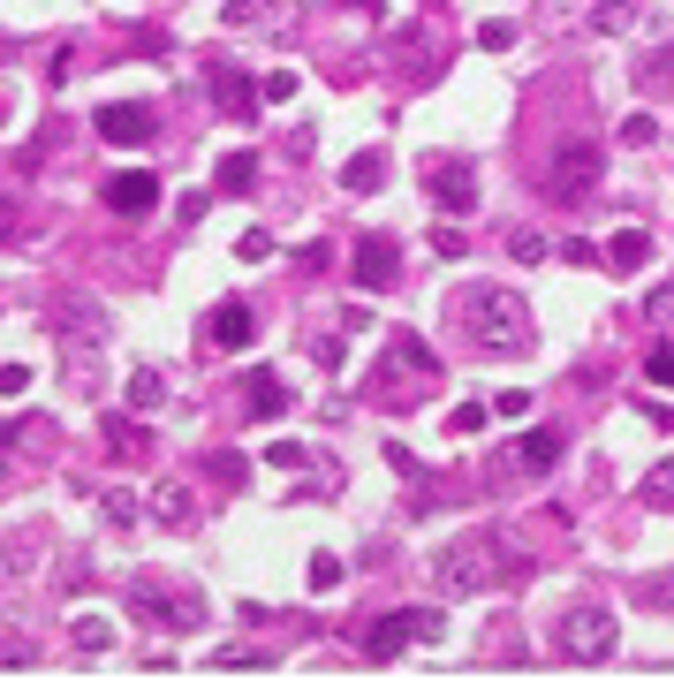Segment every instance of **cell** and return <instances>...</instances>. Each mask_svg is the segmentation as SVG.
<instances>
[{"label": "cell", "mask_w": 674, "mask_h": 682, "mask_svg": "<svg viewBox=\"0 0 674 682\" xmlns=\"http://www.w3.org/2000/svg\"><path fill=\"white\" fill-rule=\"evenodd\" d=\"M455 319H463V334L477 349H501V357H531V303L515 297V289H463L455 297Z\"/></svg>", "instance_id": "6da1fadb"}, {"label": "cell", "mask_w": 674, "mask_h": 682, "mask_svg": "<svg viewBox=\"0 0 674 682\" xmlns=\"http://www.w3.org/2000/svg\"><path fill=\"white\" fill-rule=\"evenodd\" d=\"M129 606H137V614H152L160 630H198V622H205V592H198V584H182V576H168V569L129 576Z\"/></svg>", "instance_id": "7a4b0ae2"}, {"label": "cell", "mask_w": 674, "mask_h": 682, "mask_svg": "<svg viewBox=\"0 0 674 682\" xmlns=\"http://www.w3.org/2000/svg\"><path fill=\"white\" fill-rule=\"evenodd\" d=\"M432 380H440V357H432L418 334H394V341H386V357H380V372H372V387H380L386 410H410V402H418L410 387H432Z\"/></svg>", "instance_id": "3957f363"}, {"label": "cell", "mask_w": 674, "mask_h": 682, "mask_svg": "<svg viewBox=\"0 0 674 682\" xmlns=\"http://www.w3.org/2000/svg\"><path fill=\"white\" fill-rule=\"evenodd\" d=\"M61 357H69V372L77 380H99V357H107V311H99V297H77L61 303Z\"/></svg>", "instance_id": "277c9868"}, {"label": "cell", "mask_w": 674, "mask_h": 682, "mask_svg": "<svg viewBox=\"0 0 674 682\" xmlns=\"http://www.w3.org/2000/svg\"><path fill=\"white\" fill-rule=\"evenodd\" d=\"M418 638H440V606H394L380 622H364V630H356V652H364L372 668H386L394 652H410Z\"/></svg>", "instance_id": "5b68a950"}, {"label": "cell", "mask_w": 674, "mask_h": 682, "mask_svg": "<svg viewBox=\"0 0 674 682\" xmlns=\"http://www.w3.org/2000/svg\"><path fill=\"white\" fill-rule=\"evenodd\" d=\"M553 652L561 660H576V668H598V660H614V614L606 606H569L561 622H553Z\"/></svg>", "instance_id": "8992f818"}, {"label": "cell", "mask_w": 674, "mask_h": 682, "mask_svg": "<svg viewBox=\"0 0 674 682\" xmlns=\"http://www.w3.org/2000/svg\"><path fill=\"white\" fill-rule=\"evenodd\" d=\"M424 190H432V205L440 213H477V160L463 152H424Z\"/></svg>", "instance_id": "52a82bcc"}, {"label": "cell", "mask_w": 674, "mask_h": 682, "mask_svg": "<svg viewBox=\"0 0 674 682\" xmlns=\"http://www.w3.org/2000/svg\"><path fill=\"white\" fill-rule=\"evenodd\" d=\"M432 576H440V592H447V599L485 592V576H493V539H455V546H440Z\"/></svg>", "instance_id": "ba28073f"}, {"label": "cell", "mask_w": 674, "mask_h": 682, "mask_svg": "<svg viewBox=\"0 0 674 682\" xmlns=\"http://www.w3.org/2000/svg\"><path fill=\"white\" fill-rule=\"evenodd\" d=\"M598 174H606V152H598V144H561L553 168H546V190L561 198V205H576V198L598 190Z\"/></svg>", "instance_id": "9c48e42d"}, {"label": "cell", "mask_w": 674, "mask_h": 682, "mask_svg": "<svg viewBox=\"0 0 674 682\" xmlns=\"http://www.w3.org/2000/svg\"><path fill=\"white\" fill-rule=\"evenodd\" d=\"M349 281H356L364 297H386V289L402 281V243H394V235H364L356 258H349Z\"/></svg>", "instance_id": "30bf717a"}, {"label": "cell", "mask_w": 674, "mask_h": 682, "mask_svg": "<svg viewBox=\"0 0 674 682\" xmlns=\"http://www.w3.org/2000/svg\"><path fill=\"white\" fill-rule=\"evenodd\" d=\"M561 448H569V440H561V425H531L515 448H507V470H515V478H546V470L561 463Z\"/></svg>", "instance_id": "8fae6325"}, {"label": "cell", "mask_w": 674, "mask_h": 682, "mask_svg": "<svg viewBox=\"0 0 674 682\" xmlns=\"http://www.w3.org/2000/svg\"><path fill=\"white\" fill-rule=\"evenodd\" d=\"M235 394H243V410H251L258 425L289 418V380H281L273 364H258V372H243V387H235Z\"/></svg>", "instance_id": "7c38bea8"}, {"label": "cell", "mask_w": 674, "mask_h": 682, "mask_svg": "<svg viewBox=\"0 0 674 682\" xmlns=\"http://www.w3.org/2000/svg\"><path fill=\"white\" fill-rule=\"evenodd\" d=\"M160 129V114L144 107V99H114V107H99V137L107 144H144Z\"/></svg>", "instance_id": "4fadbf2b"}, {"label": "cell", "mask_w": 674, "mask_h": 682, "mask_svg": "<svg viewBox=\"0 0 674 682\" xmlns=\"http://www.w3.org/2000/svg\"><path fill=\"white\" fill-rule=\"evenodd\" d=\"M251 334H258V319H251V303H243V297H220L205 311V341H212V349H251Z\"/></svg>", "instance_id": "5bb4252c"}, {"label": "cell", "mask_w": 674, "mask_h": 682, "mask_svg": "<svg viewBox=\"0 0 674 682\" xmlns=\"http://www.w3.org/2000/svg\"><path fill=\"white\" fill-rule=\"evenodd\" d=\"M99 198H107V213H152V205H160V182H152V174L144 168H129V174H107V190H99Z\"/></svg>", "instance_id": "9a60e30c"}, {"label": "cell", "mask_w": 674, "mask_h": 682, "mask_svg": "<svg viewBox=\"0 0 674 682\" xmlns=\"http://www.w3.org/2000/svg\"><path fill=\"white\" fill-rule=\"evenodd\" d=\"M205 77H212V99H220V114H251V107H258V99H251V77H243L235 61H212Z\"/></svg>", "instance_id": "2e32d148"}, {"label": "cell", "mask_w": 674, "mask_h": 682, "mask_svg": "<svg viewBox=\"0 0 674 682\" xmlns=\"http://www.w3.org/2000/svg\"><path fill=\"white\" fill-rule=\"evenodd\" d=\"M251 182H258V160H251V152H228V160H220V174H212V190H220V198H251Z\"/></svg>", "instance_id": "e0dca14e"}, {"label": "cell", "mask_w": 674, "mask_h": 682, "mask_svg": "<svg viewBox=\"0 0 674 682\" xmlns=\"http://www.w3.org/2000/svg\"><path fill=\"white\" fill-rule=\"evenodd\" d=\"M598 258H606V265H622V273H636V265L652 258V235H644V228H622V235H614Z\"/></svg>", "instance_id": "ac0fdd59"}, {"label": "cell", "mask_w": 674, "mask_h": 682, "mask_svg": "<svg viewBox=\"0 0 674 682\" xmlns=\"http://www.w3.org/2000/svg\"><path fill=\"white\" fill-rule=\"evenodd\" d=\"M341 182H349L356 198H372V190H386V160H380V152H356V160L341 168Z\"/></svg>", "instance_id": "d6986e66"}, {"label": "cell", "mask_w": 674, "mask_h": 682, "mask_svg": "<svg viewBox=\"0 0 674 682\" xmlns=\"http://www.w3.org/2000/svg\"><path fill=\"white\" fill-rule=\"evenodd\" d=\"M160 402H168V380H160L152 364H137V372H129V410H160Z\"/></svg>", "instance_id": "ffe728a7"}, {"label": "cell", "mask_w": 674, "mask_h": 682, "mask_svg": "<svg viewBox=\"0 0 674 682\" xmlns=\"http://www.w3.org/2000/svg\"><path fill=\"white\" fill-rule=\"evenodd\" d=\"M630 23H636L630 0H598V8H591V31H598V39H614V31H630Z\"/></svg>", "instance_id": "44dd1931"}, {"label": "cell", "mask_w": 674, "mask_h": 682, "mask_svg": "<svg viewBox=\"0 0 674 682\" xmlns=\"http://www.w3.org/2000/svg\"><path fill=\"white\" fill-rule=\"evenodd\" d=\"M644 509H674V455L644 478Z\"/></svg>", "instance_id": "7402d4cb"}, {"label": "cell", "mask_w": 674, "mask_h": 682, "mask_svg": "<svg viewBox=\"0 0 674 682\" xmlns=\"http://www.w3.org/2000/svg\"><path fill=\"white\" fill-rule=\"evenodd\" d=\"M485 418H493L485 402H455V410H447V432H455V440H470V432H485Z\"/></svg>", "instance_id": "603a6c76"}, {"label": "cell", "mask_w": 674, "mask_h": 682, "mask_svg": "<svg viewBox=\"0 0 674 682\" xmlns=\"http://www.w3.org/2000/svg\"><path fill=\"white\" fill-rule=\"evenodd\" d=\"M69 638H77V652H91V660H99V652H107V644H114V630H107V622H99V614H84V622H77V630H69Z\"/></svg>", "instance_id": "cb8c5ba5"}, {"label": "cell", "mask_w": 674, "mask_h": 682, "mask_svg": "<svg viewBox=\"0 0 674 682\" xmlns=\"http://www.w3.org/2000/svg\"><path fill=\"white\" fill-rule=\"evenodd\" d=\"M107 448L114 455H144V432L129 425V418H107Z\"/></svg>", "instance_id": "d4e9b609"}, {"label": "cell", "mask_w": 674, "mask_h": 682, "mask_svg": "<svg viewBox=\"0 0 674 682\" xmlns=\"http://www.w3.org/2000/svg\"><path fill=\"white\" fill-rule=\"evenodd\" d=\"M295 91H303V84H295V69H273V77L258 84V99H265V107H289Z\"/></svg>", "instance_id": "484cf974"}, {"label": "cell", "mask_w": 674, "mask_h": 682, "mask_svg": "<svg viewBox=\"0 0 674 682\" xmlns=\"http://www.w3.org/2000/svg\"><path fill=\"white\" fill-rule=\"evenodd\" d=\"M160 515H168V523H190V485H182V478L160 485Z\"/></svg>", "instance_id": "4316f807"}, {"label": "cell", "mask_w": 674, "mask_h": 682, "mask_svg": "<svg viewBox=\"0 0 674 682\" xmlns=\"http://www.w3.org/2000/svg\"><path fill=\"white\" fill-rule=\"evenodd\" d=\"M507 251L523 258V265H539V258H546L553 243H546V235H539V228H515V235H507Z\"/></svg>", "instance_id": "83f0119b"}, {"label": "cell", "mask_w": 674, "mask_h": 682, "mask_svg": "<svg viewBox=\"0 0 674 682\" xmlns=\"http://www.w3.org/2000/svg\"><path fill=\"white\" fill-rule=\"evenodd\" d=\"M303 576H311V592H334V584H341V561H334V554H311V569H303Z\"/></svg>", "instance_id": "f1b7e54d"}, {"label": "cell", "mask_w": 674, "mask_h": 682, "mask_svg": "<svg viewBox=\"0 0 674 682\" xmlns=\"http://www.w3.org/2000/svg\"><path fill=\"white\" fill-rule=\"evenodd\" d=\"M265 463H273V470H303V463H311V448H295V440H273V448H265Z\"/></svg>", "instance_id": "f546056e"}, {"label": "cell", "mask_w": 674, "mask_h": 682, "mask_svg": "<svg viewBox=\"0 0 674 682\" xmlns=\"http://www.w3.org/2000/svg\"><path fill=\"white\" fill-rule=\"evenodd\" d=\"M477 46H485V53H507V46H515V23H507V16H493V23L477 31Z\"/></svg>", "instance_id": "4dcf8cb0"}, {"label": "cell", "mask_w": 674, "mask_h": 682, "mask_svg": "<svg viewBox=\"0 0 674 682\" xmlns=\"http://www.w3.org/2000/svg\"><path fill=\"white\" fill-rule=\"evenodd\" d=\"M235 258H243V265H258V258H273V235H265V228H243V243H235Z\"/></svg>", "instance_id": "1f68e13d"}, {"label": "cell", "mask_w": 674, "mask_h": 682, "mask_svg": "<svg viewBox=\"0 0 674 682\" xmlns=\"http://www.w3.org/2000/svg\"><path fill=\"white\" fill-rule=\"evenodd\" d=\"M644 380H652V387H674V349H652V357H644Z\"/></svg>", "instance_id": "d6a6232c"}, {"label": "cell", "mask_w": 674, "mask_h": 682, "mask_svg": "<svg viewBox=\"0 0 674 682\" xmlns=\"http://www.w3.org/2000/svg\"><path fill=\"white\" fill-rule=\"evenodd\" d=\"M622 144H660V122H652V114H630V122H622Z\"/></svg>", "instance_id": "836d02e7"}, {"label": "cell", "mask_w": 674, "mask_h": 682, "mask_svg": "<svg viewBox=\"0 0 674 682\" xmlns=\"http://www.w3.org/2000/svg\"><path fill=\"white\" fill-rule=\"evenodd\" d=\"M493 410H501V418H531V387H507V394H493Z\"/></svg>", "instance_id": "e575fe53"}, {"label": "cell", "mask_w": 674, "mask_h": 682, "mask_svg": "<svg viewBox=\"0 0 674 682\" xmlns=\"http://www.w3.org/2000/svg\"><path fill=\"white\" fill-rule=\"evenodd\" d=\"M636 599H644V606H660V614H667V606H674V584H660V576H644V584H636Z\"/></svg>", "instance_id": "d590c367"}, {"label": "cell", "mask_w": 674, "mask_h": 682, "mask_svg": "<svg viewBox=\"0 0 674 682\" xmlns=\"http://www.w3.org/2000/svg\"><path fill=\"white\" fill-rule=\"evenodd\" d=\"M212 668H265V652H243V644H228V652H212Z\"/></svg>", "instance_id": "8d00e7d4"}, {"label": "cell", "mask_w": 674, "mask_h": 682, "mask_svg": "<svg viewBox=\"0 0 674 682\" xmlns=\"http://www.w3.org/2000/svg\"><path fill=\"white\" fill-rule=\"evenodd\" d=\"M212 485H243V463H235V455H212Z\"/></svg>", "instance_id": "74e56055"}, {"label": "cell", "mask_w": 674, "mask_h": 682, "mask_svg": "<svg viewBox=\"0 0 674 682\" xmlns=\"http://www.w3.org/2000/svg\"><path fill=\"white\" fill-rule=\"evenodd\" d=\"M561 258H569V265H598V243H584V235H569V243H561Z\"/></svg>", "instance_id": "f35d334b"}, {"label": "cell", "mask_w": 674, "mask_h": 682, "mask_svg": "<svg viewBox=\"0 0 674 682\" xmlns=\"http://www.w3.org/2000/svg\"><path fill=\"white\" fill-rule=\"evenodd\" d=\"M31 387V364H0V394H23Z\"/></svg>", "instance_id": "ab89813d"}, {"label": "cell", "mask_w": 674, "mask_h": 682, "mask_svg": "<svg viewBox=\"0 0 674 682\" xmlns=\"http://www.w3.org/2000/svg\"><path fill=\"white\" fill-rule=\"evenodd\" d=\"M205 205H212V190H182V205H174V213H182V220H205Z\"/></svg>", "instance_id": "60d3db41"}, {"label": "cell", "mask_w": 674, "mask_h": 682, "mask_svg": "<svg viewBox=\"0 0 674 682\" xmlns=\"http://www.w3.org/2000/svg\"><path fill=\"white\" fill-rule=\"evenodd\" d=\"M228 23L243 31V23H258V0H228Z\"/></svg>", "instance_id": "b9f144b4"}, {"label": "cell", "mask_w": 674, "mask_h": 682, "mask_svg": "<svg viewBox=\"0 0 674 682\" xmlns=\"http://www.w3.org/2000/svg\"><path fill=\"white\" fill-rule=\"evenodd\" d=\"M0 235H8V205H0Z\"/></svg>", "instance_id": "7bdbcfd3"}]
</instances>
